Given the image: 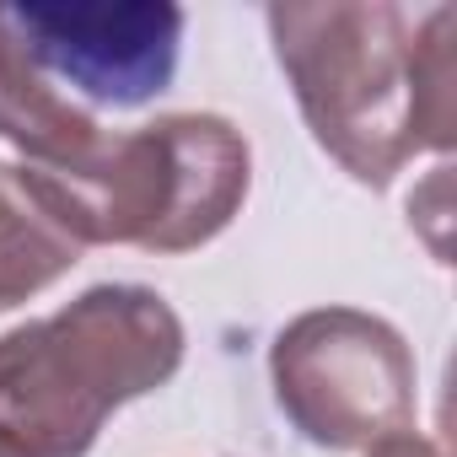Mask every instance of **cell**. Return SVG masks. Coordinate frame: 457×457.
Returning a JSON list of instances; mask_svg holds the SVG:
<instances>
[{
	"label": "cell",
	"mask_w": 457,
	"mask_h": 457,
	"mask_svg": "<svg viewBox=\"0 0 457 457\" xmlns=\"http://www.w3.org/2000/svg\"><path fill=\"white\" fill-rule=\"evenodd\" d=\"M280 414L323 452H366L414 420V350L361 307H312L270 345Z\"/></svg>",
	"instance_id": "cell-4"
},
{
	"label": "cell",
	"mask_w": 457,
	"mask_h": 457,
	"mask_svg": "<svg viewBox=\"0 0 457 457\" xmlns=\"http://www.w3.org/2000/svg\"><path fill=\"white\" fill-rule=\"evenodd\" d=\"M361 457H441V446H436L430 436H420V430H398V436L366 446Z\"/></svg>",
	"instance_id": "cell-8"
},
{
	"label": "cell",
	"mask_w": 457,
	"mask_h": 457,
	"mask_svg": "<svg viewBox=\"0 0 457 457\" xmlns=\"http://www.w3.org/2000/svg\"><path fill=\"white\" fill-rule=\"evenodd\" d=\"M188 334L172 302L135 280L87 286L49 318L0 334V457H87L103 425L167 387Z\"/></svg>",
	"instance_id": "cell-2"
},
{
	"label": "cell",
	"mask_w": 457,
	"mask_h": 457,
	"mask_svg": "<svg viewBox=\"0 0 457 457\" xmlns=\"http://www.w3.org/2000/svg\"><path fill=\"white\" fill-rule=\"evenodd\" d=\"M0 17L54 92L92 119L156 103L178 76L188 28L172 0H6Z\"/></svg>",
	"instance_id": "cell-5"
},
{
	"label": "cell",
	"mask_w": 457,
	"mask_h": 457,
	"mask_svg": "<svg viewBox=\"0 0 457 457\" xmlns=\"http://www.w3.org/2000/svg\"><path fill=\"white\" fill-rule=\"evenodd\" d=\"M275 60L312 140L366 188L457 140L452 6L280 0L264 12Z\"/></svg>",
	"instance_id": "cell-1"
},
{
	"label": "cell",
	"mask_w": 457,
	"mask_h": 457,
	"mask_svg": "<svg viewBox=\"0 0 457 457\" xmlns=\"http://www.w3.org/2000/svg\"><path fill=\"white\" fill-rule=\"evenodd\" d=\"M87 259L38 167L0 162V312L60 286Z\"/></svg>",
	"instance_id": "cell-6"
},
{
	"label": "cell",
	"mask_w": 457,
	"mask_h": 457,
	"mask_svg": "<svg viewBox=\"0 0 457 457\" xmlns=\"http://www.w3.org/2000/svg\"><path fill=\"white\" fill-rule=\"evenodd\" d=\"M0 140H12L28 156V167H49V172L87 162L103 140V124L54 92V81L33 65V54L6 28V17H0Z\"/></svg>",
	"instance_id": "cell-7"
},
{
	"label": "cell",
	"mask_w": 457,
	"mask_h": 457,
	"mask_svg": "<svg viewBox=\"0 0 457 457\" xmlns=\"http://www.w3.org/2000/svg\"><path fill=\"white\" fill-rule=\"evenodd\" d=\"M81 248H140L156 259L215 243L248 204L253 151L220 113H162L129 135H103L65 172L38 167Z\"/></svg>",
	"instance_id": "cell-3"
}]
</instances>
